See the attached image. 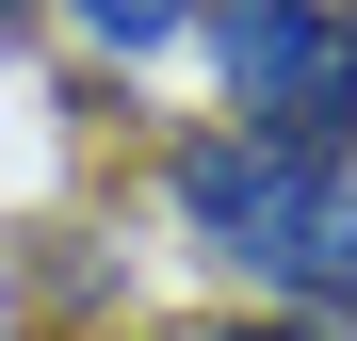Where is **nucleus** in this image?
<instances>
[{"mask_svg":"<svg viewBox=\"0 0 357 341\" xmlns=\"http://www.w3.org/2000/svg\"><path fill=\"white\" fill-rule=\"evenodd\" d=\"M162 211H178V244L227 260L244 293H276L292 325H341L357 293V195H341V130H195L162 162Z\"/></svg>","mask_w":357,"mask_h":341,"instance_id":"obj_1","label":"nucleus"},{"mask_svg":"<svg viewBox=\"0 0 357 341\" xmlns=\"http://www.w3.org/2000/svg\"><path fill=\"white\" fill-rule=\"evenodd\" d=\"M211 341H341V325H211Z\"/></svg>","mask_w":357,"mask_h":341,"instance_id":"obj_4","label":"nucleus"},{"mask_svg":"<svg viewBox=\"0 0 357 341\" xmlns=\"http://www.w3.org/2000/svg\"><path fill=\"white\" fill-rule=\"evenodd\" d=\"M195 49L227 66V114L244 130H341L357 114L341 0H195Z\"/></svg>","mask_w":357,"mask_h":341,"instance_id":"obj_2","label":"nucleus"},{"mask_svg":"<svg viewBox=\"0 0 357 341\" xmlns=\"http://www.w3.org/2000/svg\"><path fill=\"white\" fill-rule=\"evenodd\" d=\"M98 66H162V49H195V0H49Z\"/></svg>","mask_w":357,"mask_h":341,"instance_id":"obj_3","label":"nucleus"}]
</instances>
